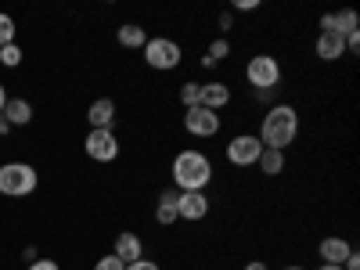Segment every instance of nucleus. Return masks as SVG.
<instances>
[{
    "mask_svg": "<svg viewBox=\"0 0 360 270\" xmlns=\"http://www.w3.org/2000/svg\"><path fill=\"white\" fill-rule=\"evenodd\" d=\"M349 252H353V242H346L342 234H328V238H321V245H317L321 263H332V266H342Z\"/></svg>",
    "mask_w": 360,
    "mask_h": 270,
    "instance_id": "nucleus-10",
    "label": "nucleus"
},
{
    "mask_svg": "<svg viewBox=\"0 0 360 270\" xmlns=\"http://www.w3.org/2000/svg\"><path fill=\"white\" fill-rule=\"evenodd\" d=\"M141 54L155 72H173V69H180V62H184V47H180L176 40H169V37H148Z\"/></svg>",
    "mask_w": 360,
    "mask_h": 270,
    "instance_id": "nucleus-4",
    "label": "nucleus"
},
{
    "mask_svg": "<svg viewBox=\"0 0 360 270\" xmlns=\"http://www.w3.org/2000/svg\"><path fill=\"white\" fill-rule=\"evenodd\" d=\"M4 105H8V90H4V83H0V112H4Z\"/></svg>",
    "mask_w": 360,
    "mask_h": 270,
    "instance_id": "nucleus-31",
    "label": "nucleus"
},
{
    "mask_svg": "<svg viewBox=\"0 0 360 270\" xmlns=\"http://www.w3.org/2000/svg\"><path fill=\"white\" fill-rule=\"evenodd\" d=\"M256 137L263 141V148L288 152V144H295V137H299V112L292 105H285V101L270 105L263 112V119H259V134Z\"/></svg>",
    "mask_w": 360,
    "mask_h": 270,
    "instance_id": "nucleus-1",
    "label": "nucleus"
},
{
    "mask_svg": "<svg viewBox=\"0 0 360 270\" xmlns=\"http://www.w3.org/2000/svg\"><path fill=\"white\" fill-rule=\"evenodd\" d=\"M198 98H202V83L188 79L184 86H180V105H184V108H195V105H198Z\"/></svg>",
    "mask_w": 360,
    "mask_h": 270,
    "instance_id": "nucleus-21",
    "label": "nucleus"
},
{
    "mask_svg": "<svg viewBox=\"0 0 360 270\" xmlns=\"http://www.w3.org/2000/svg\"><path fill=\"white\" fill-rule=\"evenodd\" d=\"M127 270H162L155 259H137V263H127Z\"/></svg>",
    "mask_w": 360,
    "mask_h": 270,
    "instance_id": "nucleus-25",
    "label": "nucleus"
},
{
    "mask_svg": "<svg viewBox=\"0 0 360 270\" xmlns=\"http://www.w3.org/2000/svg\"><path fill=\"white\" fill-rule=\"evenodd\" d=\"M209 217V195L205 191H180L176 195V220L198 224Z\"/></svg>",
    "mask_w": 360,
    "mask_h": 270,
    "instance_id": "nucleus-9",
    "label": "nucleus"
},
{
    "mask_svg": "<svg viewBox=\"0 0 360 270\" xmlns=\"http://www.w3.org/2000/svg\"><path fill=\"white\" fill-rule=\"evenodd\" d=\"M176 195H180L176 188L159 195V205H155V224H162V227H173V224H176Z\"/></svg>",
    "mask_w": 360,
    "mask_h": 270,
    "instance_id": "nucleus-17",
    "label": "nucleus"
},
{
    "mask_svg": "<svg viewBox=\"0 0 360 270\" xmlns=\"http://www.w3.org/2000/svg\"><path fill=\"white\" fill-rule=\"evenodd\" d=\"M0 115L8 119V127H29L33 123V105L22 101V98H8V105H4Z\"/></svg>",
    "mask_w": 360,
    "mask_h": 270,
    "instance_id": "nucleus-16",
    "label": "nucleus"
},
{
    "mask_svg": "<svg viewBox=\"0 0 360 270\" xmlns=\"http://www.w3.org/2000/svg\"><path fill=\"white\" fill-rule=\"evenodd\" d=\"M317 270H342V266H332V263H321Z\"/></svg>",
    "mask_w": 360,
    "mask_h": 270,
    "instance_id": "nucleus-33",
    "label": "nucleus"
},
{
    "mask_svg": "<svg viewBox=\"0 0 360 270\" xmlns=\"http://www.w3.org/2000/svg\"><path fill=\"white\" fill-rule=\"evenodd\" d=\"M224 155H227L231 166L249 169V166H256L259 155H263V141H259L256 134H234V137L227 141V148H224Z\"/></svg>",
    "mask_w": 360,
    "mask_h": 270,
    "instance_id": "nucleus-6",
    "label": "nucleus"
},
{
    "mask_svg": "<svg viewBox=\"0 0 360 270\" xmlns=\"http://www.w3.org/2000/svg\"><path fill=\"white\" fill-rule=\"evenodd\" d=\"M184 130L191 134V137H217L220 134V112H209V108H202V105H195V108H184Z\"/></svg>",
    "mask_w": 360,
    "mask_h": 270,
    "instance_id": "nucleus-7",
    "label": "nucleus"
},
{
    "mask_svg": "<svg viewBox=\"0 0 360 270\" xmlns=\"http://www.w3.org/2000/svg\"><path fill=\"white\" fill-rule=\"evenodd\" d=\"M0 65H8V69H18V65H22V47H18V44H8V47H0Z\"/></svg>",
    "mask_w": 360,
    "mask_h": 270,
    "instance_id": "nucleus-22",
    "label": "nucleus"
},
{
    "mask_svg": "<svg viewBox=\"0 0 360 270\" xmlns=\"http://www.w3.org/2000/svg\"><path fill=\"white\" fill-rule=\"evenodd\" d=\"M173 184L176 191H205L209 180H213V162H209L205 152H198V148H184V152L173 155Z\"/></svg>",
    "mask_w": 360,
    "mask_h": 270,
    "instance_id": "nucleus-2",
    "label": "nucleus"
},
{
    "mask_svg": "<svg viewBox=\"0 0 360 270\" xmlns=\"http://www.w3.org/2000/svg\"><path fill=\"white\" fill-rule=\"evenodd\" d=\"M8 130H11V127H8V119H4V115H0V134H8Z\"/></svg>",
    "mask_w": 360,
    "mask_h": 270,
    "instance_id": "nucleus-32",
    "label": "nucleus"
},
{
    "mask_svg": "<svg viewBox=\"0 0 360 270\" xmlns=\"http://www.w3.org/2000/svg\"><path fill=\"white\" fill-rule=\"evenodd\" d=\"M112 256H119L123 263H137V259H144V242H141V234H137V231H119V234H115V249H112Z\"/></svg>",
    "mask_w": 360,
    "mask_h": 270,
    "instance_id": "nucleus-12",
    "label": "nucleus"
},
{
    "mask_svg": "<svg viewBox=\"0 0 360 270\" xmlns=\"http://www.w3.org/2000/svg\"><path fill=\"white\" fill-rule=\"evenodd\" d=\"M314 51H317L321 62H339V58H346V37H339V33H317Z\"/></svg>",
    "mask_w": 360,
    "mask_h": 270,
    "instance_id": "nucleus-13",
    "label": "nucleus"
},
{
    "mask_svg": "<svg viewBox=\"0 0 360 270\" xmlns=\"http://www.w3.org/2000/svg\"><path fill=\"white\" fill-rule=\"evenodd\" d=\"M342 270H360V252L353 249L349 256H346V263H342Z\"/></svg>",
    "mask_w": 360,
    "mask_h": 270,
    "instance_id": "nucleus-28",
    "label": "nucleus"
},
{
    "mask_svg": "<svg viewBox=\"0 0 360 270\" xmlns=\"http://www.w3.org/2000/svg\"><path fill=\"white\" fill-rule=\"evenodd\" d=\"M37 184H40V173L29 162H4L0 166V195L25 198V195L37 191Z\"/></svg>",
    "mask_w": 360,
    "mask_h": 270,
    "instance_id": "nucleus-3",
    "label": "nucleus"
},
{
    "mask_svg": "<svg viewBox=\"0 0 360 270\" xmlns=\"http://www.w3.org/2000/svg\"><path fill=\"white\" fill-rule=\"evenodd\" d=\"M15 33H18V29H15V18H11V15H4V11H0V47H8V44H15Z\"/></svg>",
    "mask_w": 360,
    "mask_h": 270,
    "instance_id": "nucleus-23",
    "label": "nucleus"
},
{
    "mask_svg": "<svg viewBox=\"0 0 360 270\" xmlns=\"http://www.w3.org/2000/svg\"><path fill=\"white\" fill-rule=\"evenodd\" d=\"M83 148H86V155L94 162H115L119 159V137H115V130H90Z\"/></svg>",
    "mask_w": 360,
    "mask_h": 270,
    "instance_id": "nucleus-8",
    "label": "nucleus"
},
{
    "mask_svg": "<svg viewBox=\"0 0 360 270\" xmlns=\"http://www.w3.org/2000/svg\"><path fill=\"white\" fill-rule=\"evenodd\" d=\"M86 119L94 130H115V101L112 98H98L86 108Z\"/></svg>",
    "mask_w": 360,
    "mask_h": 270,
    "instance_id": "nucleus-14",
    "label": "nucleus"
},
{
    "mask_svg": "<svg viewBox=\"0 0 360 270\" xmlns=\"http://www.w3.org/2000/svg\"><path fill=\"white\" fill-rule=\"evenodd\" d=\"M220 29H224V37L231 33V15H220Z\"/></svg>",
    "mask_w": 360,
    "mask_h": 270,
    "instance_id": "nucleus-30",
    "label": "nucleus"
},
{
    "mask_svg": "<svg viewBox=\"0 0 360 270\" xmlns=\"http://www.w3.org/2000/svg\"><path fill=\"white\" fill-rule=\"evenodd\" d=\"M198 105L209 108V112H224V108L231 105V86H227L224 79H209V83H202V98H198Z\"/></svg>",
    "mask_w": 360,
    "mask_h": 270,
    "instance_id": "nucleus-11",
    "label": "nucleus"
},
{
    "mask_svg": "<svg viewBox=\"0 0 360 270\" xmlns=\"http://www.w3.org/2000/svg\"><path fill=\"white\" fill-rule=\"evenodd\" d=\"M259 0H234V11H256Z\"/></svg>",
    "mask_w": 360,
    "mask_h": 270,
    "instance_id": "nucleus-27",
    "label": "nucleus"
},
{
    "mask_svg": "<svg viewBox=\"0 0 360 270\" xmlns=\"http://www.w3.org/2000/svg\"><path fill=\"white\" fill-rule=\"evenodd\" d=\"M245 270H270L263 259H252V263H245Z\"/></svg>",
    "mask_w": 360,
    "mask_h": 270,
    "instance_id": "nucleus-29",
    "label": "nucleus"
},
{
    "mask_svg": "<svg viewBox=\"0 0 360 270\" xmlns=\"http://www.w3.org/2000/svg\"><path fill=\"white\" fill-rule=\"evenodd\" d=\"M259 173L263 176H281L285 173V152H274V148H263V155H259Z\"/></svg>",
    "mask_w": 360,
    "mask_h": 270,
    "instance_id": "nucleus-18",
    "label": "nucleus"
},
{
    "mask_svg": "<svg viewBox=\"0 0 360 270\" xmlns=\"http://www.w3.org/2000/svg\"><path fill=\"white\" fill-rule=\"evenodd\" d=\"M94 270H127V263L119 259V256H101V259L94 263Z\"/></svg>",
    "mask_w": 360,
    "mask_h": 270,
    "instance_id": "nucleus-24",
    "label": "nucleus"
},
{
    "mask_svg": "<svg viewBox=\"0 0 360 270\" xmlns=\"http://www.w3.org/2000/svg\"><path fill=\"white\" fill-rule=\"evenodd\" d=\"M227 54H231L227 37H217L213 44H209V51H205V58H202V65H205V69H217L220 62H227Z\"/></svg>",
    "mask_w": 360,
    "mask_h": 270,
    "instance_id": "nucleus-20",
    "label": "nucleus"
},
{
    "mask_svg": "<svg viewBox=\"0 0 360 270\" xmlns=\"http://www.w3.org/2000/svg\"><path fill=\"white\" fill-rule=\"evenodd\" d=\"M332 25H335V33H339V37L360 33V18H356V11H353V8H342V11H335V15H332Z\"/></svg>",
    "mask_w": 360,
    "mask_h": 270,
    "instance_id": "nucleus-19",
    "label": "nucleus"
},
{
    "mask_svg": "<svg viewBox=\"0 0 360 270\" xmlns=\"http://www.w3.org/2000/svg\"><path fill=\"white\" fill-rule=\"evenodd\" d=\"M281 62L274 54H252L249 58V65H245V79L252 90H278L281 83Z\"/></svg>",
    "mask_w": 360,
    "mask_h": 270,
    "instance_id": "nucleus-5",
    "label": "nucleus"
},
{
    "mask_svg": "<svg viewBox=\"0 0 360 270\" xmlns=\"http://www.w3.org/2000/svg\"><path fill=\"white\" fill-rule=\"evenodd\" d=\"M281 270H307V266H281Z\"/></svg>",
    "mask_w": 360,
    "mask_h": 270,
    "instance_id": "nucleus-34",
    "label": "nucleus"
},
{
    "mask_svg": "<svg viewBox=\"0 0 360 270\" xmlns=\"http://www.w3.org/2000/svg\"><path fill=\"white\" fill-rule=\"evenodd\" d=\"M29 270H62V266H58L54 259H33V263H29Z\"/></svg>",
    "mask_w": 360,
    "mask_h": 270,
    "instance_id": "nucleus-26",
    "label": "nucleus"
},
{
    "mask_svg": "<svg viewBox=\"0 0 360 270\" xmlns=\"http://www.w3.org/2000/svg\"><path fill=\"white\" fill-rule=\"evenodd\" d=\"M115 40H119V47H127V51H144V44H148V29L137 25V22H127V25H119Z\"/></svg>",
    "mask_w": 360,
    "mask_h": 270,
    "instance_id": "nucleus-15",
    "label": "nucleus"
}]
</instances>
